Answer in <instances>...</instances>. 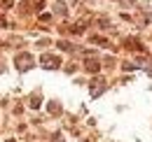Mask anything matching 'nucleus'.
<instances>
[{"label": "nucleus", "instance_id": "obj_1", "mask_svg": "<svg viewBox=\"0 0 152 142\" xmlns=\"http://www.w3.org/2000/svg\"><path fill=\"white\" fill-rule=\"evenodd\" d=\"M31 63H33V58H31L28 54H21V56H17V68H19V70H26V65L31 68Z\"/></svg>", "mask_w": 152, "mask_h": 142}, {"label": "nucleus", "instance_id": "obj_2", "mask_svg": "<svg viewBox=\"0 0 152 142\" xmlns=\"http://www.w3.org/2000/svg\"><path fill=\"white\" fill-rule=\"evenodd\" d=\"M42 65L45 68H58V58L56 56H42Z\"/></svg>", "mask_w": 152, "mask_h": 142}, {"label": "nucleus", "instance_id": "obj_3", "mask_svg": "<svg viewBox=\"0 0 152 142\" xmlns=\"http://www.w3.org/2000/svg\"><path fill=\"white\" fill-rule=\"evenodd\" d=\"M87 70L89 72H98V63H96V61H89V63H87Z\"/></svg>", "mask_w": 152, "mask_h": 142}]
</instances>
